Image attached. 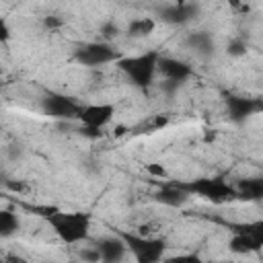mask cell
Wrapping results in <instances>:
<instances>
[{"mask_svg": "<svg viewBox=\"0 0 263 263\" xmlns=\"http://www.w3.org/2000/svg\"><path fill=\"white\" fill-rule=\"evenodd\" d=\"M43 25L51 29V27H60V25H62V21H58V18H53V16H47V18H43Z\"/></svg>", "mask_w": 263, "mask_h": 263, "instance_id": "obj_21", "label": "cell"}, {"mask_svg": "<svg viewBox=\"0 0 263 263\" xmlns=\"http://www.w3.org/2000/svg\"><path fill=\"white\" fill-rule=\"evenodd\" d=\"M158 60L160 55L156 51H144L138 55H127L117 62V68L121 74L138 88H148L158 74Z\"/></svg>", "mask_w": 263, "mask_h": 263, "instance_id": "obj_2", "label": "cell"}, {"mask_svg": "<svg viewBox=\"0 0 263 263\" xmlns=\"http://www.w3.org/2000/svg\"><path fill=\"white\" fill-rule=\"evenodd\" d=\"M80 259L84 263H101V257H99V251L97 247H84L80 251Z\"/></svg>", "mask_w": 263, "mask_h": 263, "instance_id": "obj_20", "label": "cell"}, {"mask_svg": "<svg viewBox=\"0 0 263 263\" xmlns=\"http://www.w3.org/2000/svg\"><path fill=\"white\" fill-rule=\"evenodd\" d=\"M154 27H156V21L152 16H140L127 25V35L134 39H142V37H148L154 31Z\"/></svg>", "mask_w": 263, "mask_h": 263, "instance_id": "obj_16", "label": "cell"}, {"mask_svg": "<svg viewBox=\"0 0 263 263\" xmlns=\"http://www.w3.org/2000/svg\"><path fill=\"white\" fill-rule=\"evenodd\" d=\"M164 263H208V261L203 257H199L197 253H181V255L166 257Z\"/></svg>", "mask_w": 263, "mask_h": 263, "instance_id": "obj_18", "label": "cell"}, {"mask_svg": "<svg viewBox=\"0 0 263 263\" xmlns=\"http://www.w3.org/2000/svg\"><path fill=\"white\" fill-rule=\"evenodd\" d=\"M185 45L193 53H197L199 58H210L216 51V41H214V37L208 31H193V33H189L187 39H185Z\"/></svg>", "mask_w": 263, "mask_h": 263, "instance_id": "obj_15", "label": "cell"}, {"mask_svg": "<svg viewBox=\"0 0 263 263\" xmlns=\"http://www.w3.org/2000/svg\"><path fill=\"white\" fill-rule=\"evenodd\" d=\"M189 193L181 187V183H171V185H164L162 189H158L154 193V199L162 205H168V208H181L189 201Z\"/></svg>", "mask_w": 263, "mask_h": 263, "instance_id": "obj_14", "label": "cell"}, {"mask_svg": "<svg viewBox=\"0 0 263 263\" xmlns=\"http://www.w3.org/2000/svg\"><path fill=\"white\" fill-rule=\"evenodd\" d=\"M261 109H263V103H259L257 99L238 97V95L226 97V113H228L230 121H234V123H245L251 115H255Z\"/></svg>", "mask_w": 263, "mask_h": 263, "instance_id": "obj_12", "label": "cell"}, {"mask_svg": "<svg viewBox=\"0 0 263 263\" xmlns=\"http://www.w3.org/2000/svg\"><path fill=\"white\" fill-rule=\"evenodd\" d=\"M74 60L86 68H99L107 64H117L121 55L109 41H90L74 51Z\"/></svg>", "mask_w": 263, "mask_h": 263, "instance_id": "obj_6", "label": "cell"}, {"mask_svg": "<svg viewBox=\"0 0 263 263\" xmlns=\"http://www.w3.org/2000/svg\"><path fill=\"white\" fill-rule=\"evenodd\" d=\"M236 199L242 201H263V175L261 177H245L234 183Z\"/></svg>", "mask_w": 263, "mask_h": 263, "instance_id": "obj_13", "label": "cell"}, {"mask_svg": "<svg viewBox=\"0 0 263 263\" xmlns=\"http://www.w3.org/2000/svg\"><path fill=\"white\" fill-rule=\"evenodd\" d=\"M47 224L66 245H80L90 234V216L84 212L51 210L47 214Z\"/></svg>", "mask_w": 263, "mask_h": 263, "instance_id": "obj_1", "label": "cell"}, {"mask_svg": "<svg viewBox=\"0 0 263 263\" xmlns=\"http://www.w3.org/2000/svg\"><path fill=\"white\" fill-rule=\"evenodd\" d=\"M97 251L101 257V263H123L129 255L127 245L123 240L121 234H113V236H103L97 240Z\"/></svg>", "mask_w": 263, "mask_h": 263, "instance_id": "obj_10", "label": "cell"}, {"mask_svg": "<svg viewBox=\"0 0 263 263\" xmlns=\"http://www.w3.org/2000/svg\"><path fill=\"white\" fill-rule=\"evenodd\" d=\"M129 257L134 263H162L166 257V242L156 236H142V234H132V232H121Z\"/></svg>", "mask_w": 263, "mask_h": 263, "instance_id": "obj_3", "label": "cell"}, {"mask_svg": "<svg viewBox=\"0 0 263 263\" xmlns=\"http://www.w3.org/2000/svg\"><path fill=\"white\" fill-rule=\"evenodd\" d=\"M197 14H199V6L193 2H175V4H166V6L158 8V18L171 27L187 25Z\"/></svg>", "mask_w": 263, "mask_h": 263, "instance_id": "obj_9", "label": "cell"}, {"mask_svg": "<svg viewBox=\"0 0 263 263\" xmlns=\"http://www.w3.org/2000/svg\"><path fill=\"white\" fill-rule=\"evenodd\" d=\"M226 51H228V55H232V58H240V55H245V53H247V43H245V39H240V37L230 39Z\"/></svg>", "mask_w": 263, "mask_h": 263, "instance_id": "obj_19", "label": "cell"}, {"mask_svg": "<svg viewBox=\"0 0 263 263\" xmlns=\"http://www.w3.org/2000/svg\"><path fill=\"white\" fill-rule=\"evenodd\" d=\"M0 33H2V41H6L8 39V27H6L4 18H0Z\"/></svg>", "mask_w": 263, "mask_h": 263, "instance_id": "obj_22", "label": "cell"}, {"mask_svg": "<svg viewBox=\"0 0 263 263\" xmlns=\"http://www.w3.org/2000/svg\"><path fill=\"white\" fill-rule=\"evenodd\" d=\"M181 187L189 195H199V197L214 201V203H224L228 199H236L234 185H230L222 177H199V179L181 183Z\"/></svg>", "mask_w": 263, "mask_h": 263, "instance_id": "obj_5", "label": "cell"}, {"mask_svg": "<svg viewBox=\"0 0 263 263\" xmlns=\"http://www.w3.org/2000/svg\"><path fill=\"white\" fill-rule=\"evenodd\" d=\"M80 107V103L62 92H47L41 99V111L49 119H78Z\"/></svg>", "mask_w": 263, "mask_h": 263, "instance_id": "obj_7", "label": "cell"}, {"mask_svg": "<svg viewBox=\"0 0 263 263\" xmlns=\"http://www.w3.org/2000/svg\"><path fill=\"white\" fill-rule=\"evenodd\" d=\"M21 228V222L16 218V214H12L10 210H2L0 212V236L2 238H10L12 234H16Z\"/></svg>", "mask_w": 263, "mask_h": 263, "instance_id": "obj_17", "label": "cell"}, {"mask_svg": "<svg viewBox=\"0 0 263 263\" xmlns=\"http://www.w3.org/2000/svg\"><path fill=\"white\" fill-rule=\"evenodd\" d=\"M113 115H115V105H111V103H88V105L80 107L78 121L86 129H103L105 125H109L113 121Z\"/></svg>", "mask_w": 263, "mask_h": 263, "instance_id": "obj_8", "label": "cell"}, {"mask_svg": "<svg viewBox=\"0 0 263 263\" xmlns=\"http://www.w3.org/2000/svg\"><path fill=\"white\" fill-rule=\"evenodd\" d=\"M158 74L166 80L164 82L166 86H179V84H183L193 74V70L183 60H177V58H160L158 60Z\"/></svg>", "mask_w": 263, "mask_h": 263, "instance_id": "obj_11", "label": "cell"}, {"mask_svg": "<svg viewBox=\"0 0 263 263\" xmlns=\"http://www.w3.org/2000/svg\"><path fill=\"white\" fill-rule=\"evenodd\" d=\"M228 247L236 255H251L263 249V220L234 224L230 230Z\"/></svg>", "mask_w": 263, "mask_h": 263, "instance_id": "obj_4", "label": "cell"}]
</instances>
